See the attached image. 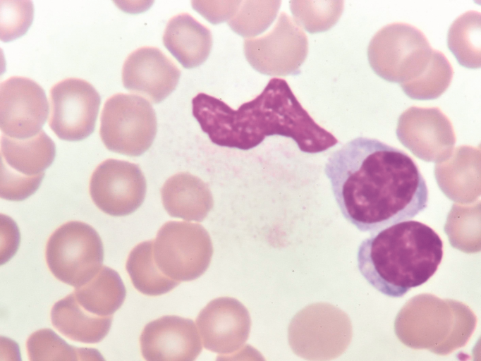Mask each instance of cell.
I'll use <instances>...</instances> for the list:
<instances>
[{
	"instance_id": "obj_19",
	"label": "cell",
	"mask_w": 481,
	"mask_h": 361,
	"mask_svg": "<svg viewBox=\"0 0 481 361\" xmlns=\"http://www.w3.org/2000/svg\"><path fill=\"white\" fill-rule=\"evenodd\" d=\"M163 43L185 68H193L207 59L212 45L210 30L188 13H180L168 22Z\"/></svg>"
},
{
	"instance_id": "obj_20",
	"label": "cell",
	"mask_w": 481,
	"mask_h": 361,
	"mask_svg": "<svg viewBox=\"0 0 481 361\" xmlns=\"http://www.w3.org/2000/svg\"><path fill=\"white\" fill-rule=\"evenodd\" d=\"M126 293L119 274L104 266L87 283L75 288L73 295L76 301L90 311L112 317L123 304Z\"/></svg>"
},
{
	"instance_id": "obj_12",
	"label": "cell",
	"mask_w": 481,
	"mask_h": 361,
	"mask_svg": "<svg viewBox=\"0 0 481 361\" xmlns=\"http://www.w3.org/2000/svg\"><path fill=\"white\" fill-rule=\"evenodd\" d=\"M49 105L43 88L34 80L11 77L0 85V128L15 139L36 135L46 122Z\"/></svg>"
},
{
	"instance_id": "obj_8",
	"label": "cell",
	"mask_w": 481,
	"mask_h": 361,
	"mask_svg": "<svg viewBox=\"0 0 481 361\" xmlns=\"http://www.w3.org/2000/svg\"><path fill=\"white\" fill-rule=\"evenodd\" d=\"M212 254L210 236L199 224L168 221L153 240V257L157 267L178 282L193 281L202 275Z\"/></svg>"
},
{
	"instance_id": "obj_1",
	"label": "cell",
	"mask_w": 481,
	"mask_h": 361,
	"mask_svg": "<svg viewBox=\"0 0 481 361\" xmlns=\"http://www.w3.org/2000/svg\"><path fill=\"white\" fill-rule=\"evenodd\" d=\"M324 173L342 215L362 232L413 219L427 206V183L414 160L376 139L349 141L330 155Z\"/></svg>"
},
{
	"instance_id": "obj_23",
	"label": "cell",
	"mask_w": 481,
	"mask_h": 361,
	"mask_svg": "<svg viewBox=\"0 0 481 361\" xmlns=\"http://www.w3.org/2000/svg\"><path fill=\"white\" fill-rule=\"evenodd\" d=\"M453 74V68L444 54L434 49L425 70L414 80L400 85L405 94L411 99H434L449 87Z\"/></svg>"
},
{
	"instance_id": "obj_4",
	"label": "cell",
	"mask_w": 481,
	"mask_h": 361,
	"mask_svg": "<svg viewBox=\"0 0 481 361\" xmlns=\"http://www.w3.org/2000/svg\"><path fill=\"white\" fill-rule=\"evenodd\" d=\"M433 51L419 29L408 23H394L373 36L367 57L377 75L401 85L414 80L425 70Z\"/></svg>"
},
{
	"instance_id": "obj_15",
	"label": "cell",
	"mask_w": 481,
	"mask_h": 361,
	"mask_svg": "<svg viewBox=\"0 0 481 361\" xmlns=\"http://www.w3.org/2000/svg\"><path fill=\"white\" fill-rule=\"evenodd\" d=\"M140 344L146 361H195L202 348L193 321L175 315L148 323Z\"/></svg>"
},
{
	"instance_id": "obj_21",
	"label": "cell",
	"mask_w": 481,
	"mask_h": 361,
	"mask_svg": "<svg viewBox=\"0 0 481 361\" xmlns=\"http://www.w3.org/2000/svg\"><path fill=\"white\" fill-rule=\"evenodd\" d=\"M126 268L134 287L147 295L166 293L180 283L157 267L153 257V240L137 245L128 255Z\"/></svg>"
},
{
	"instance_id": "obj_18",
	"label": "cell",
	"mask_w": 481,
	"mask_h": 361,
	"mask_svg": "<svg viewBox=\"0 0 481 361\" xmlns=\"http://www.w3.org/2000/svg\"><path fill=\"white\" fill-rule=\"evenodd\" d=\"M161 196L170 216L186 221H203L213 207L208 185L189 173H178L167 179Z\"/></svg>"
},
{
	"instance_id": "obj_13",
	"label": "cell",
	"mask_w": 481,
	"mask_h": 361,
	"mask_svg": "<svg viewBox=\"0 0 481 361\" xmlns=\"http://www.w3.org/2000/svg\"><path fill=\"white\" fill-rule=\"evenodd\" d=\"M196 324L204 347L219 354L242 348L250 331L248 309L238 300L220 297L210 301L199 313Z\"/></svg>"
},
{
	"instance_id": "obj_16",
	"label": "cell",
	"mask_w": 481,
	"mask_h": 361,
	"mask_svg": "<svg viewBox=\"0 0 481 361\" xmlns=\"http://www.w3.org/2000/svg\"><path fill=\"white\" fill-rule=\"evenodd\" d=\"M396 133L404 146L422 156L448 150L456 140L451 121L437 107L407 109L398 118Z\"/></svg>"
},
{
	"instance_id": "obj_10",
	"label": "cell",
	"mask_w": 481,
	"mask_h": 361,
	"mask_svg": "<svg viewBox=\"0 0 481 361\" xmlns=\"http://www.w3.org/2000/svg\"><path fill=\"white\" fill-rule=\"evenodd\" d=\"M49 126L66 141H80L95 130L100 96L86 80L66 78L54 85L49 92Z\"/></svg>"
},
{
	"instance_id": "obj_24",
	"label": "cell",
	"mask_w": 481,
	"mask_h": 361,
	"mask_svg": "<svg viewBox=\"0 0 481 361\" xmlns=\"http://www.w3.org/2000/svg\"><path fill=\"white\" fill-rule=\"evenodd\" d=\"M30 1H1V39L11 41L24 35L33 19Z\"/></svg>"
},
{
	"instance_id": "obj_26",
	"label": "cell",
	"mask_w": 481,
	"mask_h": 361,
	"mask_svg": "<svg viewBox=\"0 0 481 361\" xmlns=\"http://www.w3.org/2000/svg\"><path fill=\"white\" fill-rule=\"evenodd\" d=\"M241 1H232L230 5H217V1H193V8L213 24L230 18Z\"/></svg>"
},
{
	"instance_id": "obj_2",
	"label": "cell",
	"mask_w": 481,
	"mask_h": 361,
	"mask_svg": "<svg viewBox=\"0 0 481 361\" xmlns=\"http://www.w3.org/2000/svg\"><path fill=\"white\" fill-rule=\"evenodd\" d=\"M192 113L210 140L221 147L248 150L266 137L293 140L300 151L315 154L338 143L304 109L281 78H272L262 92L234 110L223 101L205 93L192 99Z\"/></svg>"
},
{
	"instance_id": "obj_25",
	"label": "cell",
	"mask_w": 481,
	"mask_h": 361,
	"mask_svg": "<svg viewBox=\"0 0 481 361\" xmlns=\"http://www.w3.org/2000/svg\"><path fill=\"white\" fill-rule=\"evenodd\" d=\"M263 1H244L236 16L229 22L231 28L240 35L250 37L264 31L274 19L271 6Z\"/></svg>"
},
{
	"instance_id": "obj_7",
	"label": "cell",
	"mask_w": 481,
	"mask_h": 361,
	"mask_svg": "<svg viewBox=\"0 0 481 361\" xmlns=\"http://www.w3.org/2000/svg\"><path fill=\"white\" fill-rule=\"evenodd\" d=\"M157 128L154 110L142 97L117 93L104 104L99 135L111 152L130 157L142 154L152 145Z\"/></svg>"
},
{
	"instance_id": "obj_22",
	"label": "cell",
	"mask_w": 481,
	"mask_h": 361,
	"mask_svg": "<svg viewBox=\"0 0 481 361\" xmlns=\"http://www.w3.org/2000/svg\"><path fill=\"white\" fill-rule=\"evenodd\" d=\"M447 45L459 64L468 68L480 67V12L469 11L451 25Z\"/></svg>"
},
{
	"instance_id": "obj_14",
	"label": "cell",
	"mask_w": 481,
	"mask_h": 361,
	"mask_svg": "<svg viewBox=\"0 0 481 361\" xmlns=\"http://www.w3.org/2000/svg\"><path fill=\"white\" fill-rule=\"evenodd\" d=\"M181 71L160 49L142 47L130 53L122 68L123 87L157 104L176 87Z\"/></svg>"
},
{
	"instance_id": "obj_3",
	"label": "cell",
	"mask_w": 481,
	"mask_h": 361,
	"mask_svg": "<svg viewBox=\"0 0 481 361\" xmlns=\"http://www.w3.org/2000/svg\"><path fill=\"white\" fill-rule=\"evenodd\" d=\"M443 257V243L429 226L417 221L396 224L373 233L360 244L358 268L376 290L399 298L427 282Z\"/></svg>"
},
{
	"instance_id": "obj_27",
	"label": "cell",
	"mask_w": 481,
	"mask_h": 361,
	"mask_svg": "<svg viewBox=\"0 0 481 361\" xmlns=\"http://www.w3.org/2000/svg\"><path fill=\"white\" fill-rule=\"evenodd\" d=\"M216 361H266L256 348L247 344L231 355H220Z\"/></svg>"
},
{
	"instance_id": "obj_5",
	"label": "cell",
	"mask_w": 481,
	"mask_h": 361,
	"mask_svg": "<svg viewBox=\"0 0 481 361\" xmlns=\"http://www.w3.org/2000/svg\"><path fill=\"white\" fill-rule=\"evenodd\" d=\"M351 337L348 315L327 303L306 306L293 317L288 328L293 352L308 361H329L339 357Z\"/></svg>"
},
{
	"instance_id": "obj_17",
	"label": "cell",
	"mask_w": 481,
	"mask_h": 361,
	"mask_svg": "<svg viewBox=\"0 0 481 361\" xmlns=\"http://www.w3.org/2000/svg\"><path fill=\"white\" fill-rule=\"evenodd\" d=\"M1 174L37 177L53 162L56 147L44 130L27 139L1 135Z\"/></svg>"
},
{
	"instance_id": "obj_6",
	"label": "cell",
	"mask_w": 481,
	"mask_h": 361,
	"mask_svg": "<svg viewBox=\"0 0 481 361\" xmlns=\"http://www.w3.org/2000/svg\"><path fill=\"white\" fill-rule=\"evenodd\" d=\"M45 257L50 271L57 279L77 288L91 280L102 267L103 244L91 226L72 221L51 235Z\"/></svg>"
},
{
	"instance_id": "obj_9",
	"label": "cell",
	"mask_w": 481,
	"mask_h": 361,
	"mask_svg": "<svg viewBox=\"0 0 481 361\" xmlns=\"http://www.w3.org/2000/svg\"><path fill=\"white\" fill-rule=\"evenodd\" d=\"M475 314L430 310L408 313L401 310L395 322L399 339L413 348H427L441 355L467 343L475 329Z\"/></svg>"
},
{
	"instance_id": "obj_11",
	"label": "cell",
	"mask_w": 481,
	"mask_h": 361,
	"mask_svg": "<svg viewBox=\"0 0 481 361\" xmlns=\"http://www.w3.org/2000/svg\"><path fill=\"white\" fill-rule=\"evenodd\" d=\"M145 178L138 165L109 159L94 171L90 181V195L104 213L123 216L135 212L146 194Z\"/></svg>"
}]
</instances>
